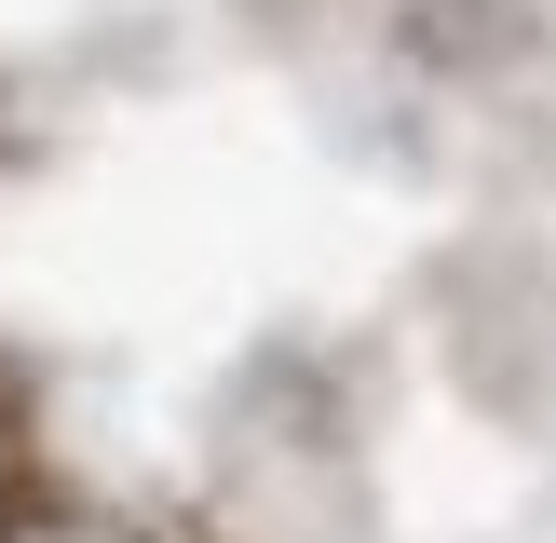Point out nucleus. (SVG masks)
Instances as JSON below:
<instances>
[{"mask_svg":"<svg viewBox=\"0 0 556 543\" xmlns=\"http://www.w3.org/2000/svg\"><path fill=\"white\" fill-rule=\"evenodd\" d=\"M14 489H27V380L0 367V503H14Z\"/></svg>","mask_w":556,"mask_h":543,"instance_id":"obj_1","label":"nucleus"}]
</instances>
